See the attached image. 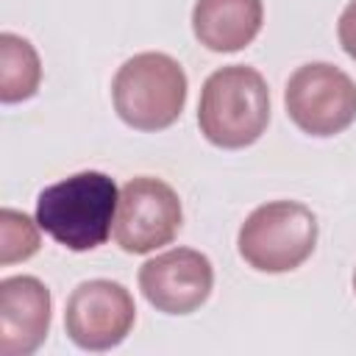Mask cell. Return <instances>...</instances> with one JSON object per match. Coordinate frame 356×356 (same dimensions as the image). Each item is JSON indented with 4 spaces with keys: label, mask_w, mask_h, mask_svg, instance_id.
Segmentation results:
<instances>
[{
    "label": "cell",
    "mask_w": 356,
    "mask_h": 356,
    "mask_svg": "<svg viewBox=\"0 0 356 356\" xmlns=\"http://www.w3.org/2000/svg\"><path fill=\"white\" fill-rule=\"evenodd\" d=\"M120 189L114 178L83 170L44 186L36 197V222L67 250L83 253L100 248L114 225Z\"/></svg>",
    "instance_id": "6da1fadb"
},
{
    "label": "cell",
    "mask_w": 356,
    "mask_h": 356,
    "mask_svg": "<svg viewBox=\"0 0 356 356\" xmlns=\"http://www.w3.org/2000/svg\"><path fill=\"white\" fill-rule=\"evenodd\" d=\"M270 122V89L259 70L228 64L214 70L197 103L200 134L222 150L253 145Z\"/></svg>",
    "instance_id": "7a4b0ae2"
},
{
    "label": "cell",
    "mask_w": 356,
    "mask_h": 356,
    "mask_svg": "<svg viewBox=\"0 0 356 356\" xmlns=\"http://www.w3.org/2000/svg\"><path fill=\"white\" fill-rule=\"evenodd\" d=\"M186 72L167 53H136L111 81V103L117 117L136 131L170 128L186 103Z\"/></svg>",
    "instance_id": "3957f363"
},
{
    "label": "cell",
    "mask_w": 356,
    "mask_h": 356,
    "mask_svg": "<svg viewBox=\"0 0 356 356\" xmlns=\"http://www.w3.org/2000/svg\"><path fill=\"white\" fill-rule=\"evenodd\" d=\"M314 245L317 217L298 200H270L253 209L236 236L239 256L259 273H289L314 253Z\"/></svg>",
    "instance_id": "277c9868"
},
{
    "label": "cell",
    "mask_w": 356,
    "mask_h": 356,
    "mask_svg": "<svg viewBox=\"0 0 356 356\" xmlns=\"http://www.w3.org/2000/svg\"><path fill=\"white\" fill-rule=\"evenodd\" d=\"M289 120L309 136L342 134L356 120V83L328 61L298 67L284 89Z\"/></svg>",
    "instance_id": "5b68a950"
},
{
    "label": "cell",
    "mask_w": 356,
    "mask_h": 356,
    "mask_svg": "<svg viewBox=\"0 0 356 356\" xmlns=\"http://www.w3.org/2000/svg\"><path fill=\"white\" fill-rule=\"evenodd\" d=\"M184 211L178 192L161 178L139 175L120 189L114 239L125 253H150L170 245L181 231Z\"/></svg>",
    "instance_id": "8992f818"
},
{
    "label": "cell",
    "mask_w": 356,
    "mask_h": 356,
    "mask_svg": "<svg viewBox=\"0 0 356 356\" xmlns=\"http://www.w3.org/2000/svg\"><path fill=\"white\" fill-rule=\"evenodd\" d=\"M136 306L131 292L108 278H92L72 289L64 309L67 337L81 350H111L134 328Z\"/></svg>",
    "instance_id": "52a82bcc"
},
{
    "label": "cell",
    "mask_w": 356,
    "mask_h": 356,
    "mask_svg": "<svg viewBox=\"0 0 356 356\" xmlns=\"http://www.w3.org/2000/svg\"><path fill=\"white\" fill-rule=\"evenodd\" d=\"M214 286V267L206 253L172 248L139 267V289L145 300L164 314H189L206 303Z\"/></svg>",
    "instance_id": "ba28073f"
},
{
    "label": "cell",
    "mask_w": 356,
    "mask_h": 356,
    "mask_svg": "<svg viewBox=\"0 0 356 356\" xmlns=\"http://www.w3.org/2000/svg\"><path fill=\"white\" fill-rule=\"evenodd\" d=\"M53 298L36 275H8L0 281V353L31 356L50 331Z\"/></svg>",
    "instance_id": "9c48e42d"
},
{
    "label": "cell",
    "mask_w": 356,
    "mask_h": 356,
    "mask_svg": "<svg viewBox=\"0 0 356 356\" xmlns=\"http://www.w3.org/2000/svg\"><path fill=\"white\" fill-rule=\"evenodd\" d=\"M264 19L261 0H197L192 8V31L197 42L214 53L248 47Z\"/></svg>",
    "instance_id": "30bf717a"
},
{
    "label": "cell",
    "mask_w": 356,
    "mask_h": 356,
    "mask_svg": "<svg viewBox=\"0 0 356 356\" xmlns=\"http://www.w3.org/2000/svg\"><path fill=\"white\" fill-rule=\"evenodd\" d=\"M42 81V64L36 47L6 31L0 33V100L3 103H19L36 95Z\"/></svg>",
    "instance_id": "8fae6325"
},
{
    "label": "cell",
    "mask_w": 356,
    "mask_h": 356,
    "mask_svg": "<svg viewBox=\"0 0 356 356\" xmlns=\"http://www.w3.org/2000/svg\"><path fill=\"white\" fill-rule=\"evenodd\" d=\"M39 222H33L25 211L3 209L0 211V264L8 267L14 261H25L39 250Z\"/></svg>",
    "instance_id": "7c38bea8"
},
{
    "label": "cell",
    "mask_w": 356,
    "mask_h": 356,
    "mask_svg": "<svg viewBox=\"0 0 356 356\" xmlns=\"http://www.w3.org/2000/svg\"><path fill=\"white\" fill-rule=\"evenodd\" d=\"M337 36H339L342 50L356 61V0H350L342 8L339 22H337Z\"/></svg>",
    "instance_id": "4fadbf2b"
},
{
    "label": "cell",
    "mask_w": 356,
    "mask_h": 356,
    "mask_svg": "<svg viewBox=\"0 0 356 356\" xmlns=\"http://www.w3.org/2000/svg\"><path fill=\"white\" fill-rule=\"evenodd\" d=\"M353 292H356V273H353Z\"/></svg>",
    "instance_id": "5bb4252c"
}]
</instances>
